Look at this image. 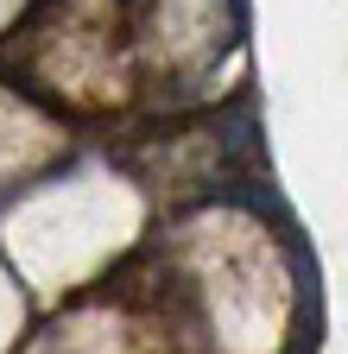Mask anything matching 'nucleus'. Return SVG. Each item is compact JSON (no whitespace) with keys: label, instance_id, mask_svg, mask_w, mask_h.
Wrapping results in <instances>:
<instances>
[]
</instances>
